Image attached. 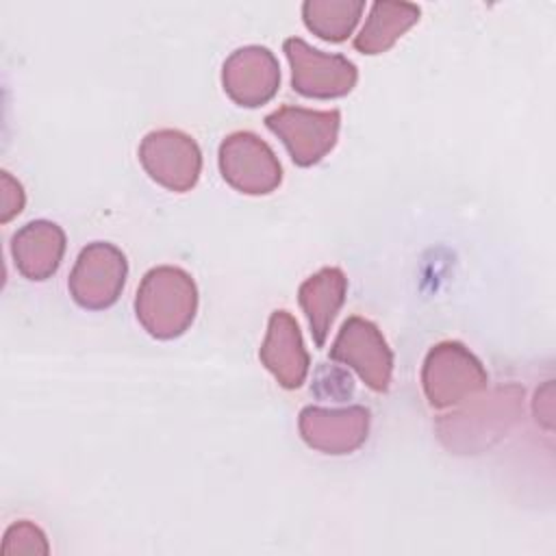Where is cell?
Here are the masks:
<instances>
[{
	"instance_id": "1",
	"label": "cell",
	"mask_w": 556,
	"mask_h": 556,
	"mask_svg": "<svg viewBox=\"0 0 556 556\" xmlns=\"http://www.w3.org/2000/svg\"><path fill=\"white\" fill-rule=\"evenodd\" d=\"M198 313V287L193 278L174 265L146 271L135 295V315L154 339H176L189 330Z\"/></svg>"
},
{
	"instance_id": "2",
	"label": "cell",
	"mask_w": 556,
	"mask_h": 556,
	"mask_svg": "<svg viewBox=\"0 0 556 556\" xmlns=\"http://www.w3.org/2000/svg\"><path fill=\"white\" fill-rule=\"evenodd\" d=\"M489 384L482 361L460 341H441L424 358L421 387L432 408L456 406Z\"/></svg>"
},
{
	"instance_id": "3",
	"label": "cell",
	"mask_w": 556,
	"mask_h": 556,
	"mask_svg": "<svg viewBox=\"0 0 556 556\" xmlns=\"http://www.w3.org/2000/svg\"><path fill=\"white\" fill-rule=\"evenodd\" d=\"M126 276L128 261L124 252L109 241H93L78 252L67 289L80 308L104 311L119 300Z\"/></svg>"
},
{
	"instance_id": "4",
	"label": "cell",
	"mask_w": 556,
	"mask_h": 556,
	"mask_svg": "<svg viewBox=\"0 0 556 556\" xmlns=\"http://www.w3.org/2000/svg\"><path fill=\"white\" fill-rule=\"evenodd\" d=\"M265 126L285 143L298 167H311L337 146L341 113L337 109L313 111L304 106H280L265 117Z\"/></svg>"
},
{
	"instance_id": "5",
	"label": "cell",
	"mask_w": 556,
	"mask_h": 556,
	"mask_svg": "<svg viewBox=\"0 0 556 556\" xmlns=\"http://www.w3.org/2000/svg\"><path fill=\"white\" fill-rule=\"evenodd\" d=\"M222 178L245 195H267L282 182L274 150L254 132L237 130L224 137L217 152Z\"/></svg>"
},
{
	"instance_id": "6",
	"label": "cell",
	"mask_w": 556,
	"mask_h": 556,
	"mask_svg": "<svg viewBox=\"0 0 556 556\" xmlns=\"http://www.w3.org/2000/svg\"><path fill=\"white\" fill-rule=\"evenodd\" d=\"M282 50L291 65V85L304 98H343L358 80L356 65L343 54L317 50L300 37L285 39Z\"/></svg>"
},
{
	"instance_id": "7",
	"label": "cell",
	"mask_w": 556,
	"mask_h": 556,
	"mask_svg": "<svg viewBox=\"0 0 556 556\" xmlns=\"http://www.w3.org/2000/svg\"><path fill=\"white\" fill-rule=\"evenodd\" d=\"M330 358L334 363L352 367L371 391H389L393 374V352L374 321L361 315L348 317L330 345Z\"/></svg>"
},
{
	"instance_id": "8",
	"label": "cell",
	"mask_w": 556,
	"mask_h": 556,
	"mask_svg": "<svg viewBox=\"0 0 556 556\" xmlns=\"http://www.w3.org/2000/svg\"><path fill=\"white\" fill-rule=\"evenodd\" d=\"M139 163L154 182L174 193H185L200 178L202 152L191 135L176 128H161L141 139Z\"/></svg>"
},
{
	"instance_id": "9",
	"label": "cell",
	"mask_w": 556,
	"mask_h": 556,
	"mask_svg": "<svg viewBox=\"0 0 556 556\" xmlns=\"http://www.w3.org/2000/svg\"><path fill=\"white\" fill-rule=\"evenodd\" d=\"M371 413L361 404L343 408H324V406H304L300 410L298 430L302 441L332 456H343L356 452L369 434Z\"/></svg>"
},
{
	"instance_id": "10",
	"label": "cell",
	"mask_w": 556,
	"mask_h": 556,
	"mask_svg": "<svg viewBox=\"0 0 556 556\" xmlns=\"http://www.w3.org/2000/svg\"><path fill=\"white\" fill-rule=\"evenodd\" d=\"M222 87L239 106H263L278 93L280 87L278 59L265 46L237 48L224 61Z\"/></svg>"
},
{
	"instance_id": "11",
	"label": "cell",
	"mask_w": 556,
	"mask_h": 556,
	"mask_svg": "<svg viewBox=\"0 0 556 556\" xmlns=\"http://www.w3.org/2000/svg\"><path fill=\"white\" fill-rule=\"evenodd\" d=\"M258 358L282 389L291 391L304 384L311 356L304 348L300 326L289 311L278 308L269 315Z\"/></svg>"
},
{
	"instance_id": "12",
	"label": "cell",
	"mask_w": 556,
	"mask_h": 556,
	"mask_svg": "<svg viewBox=\"0 0 556 556\" xmlns=\"http://www.w3.org/2000/svg\"><path fill=\"white\" fill-rule=\"evenodd\" d=\"M65 232L59 224L48 219H35L24 224L11 237V256L15 269L35 282L48 280L61 267L65 254Z\"/></svg>"
},
{
	"instance_id": "13",
	"label": "cell",
	"mask_w": 556,
	"mask_h": 556,
	"mask_svg": "<svg viewBox=\"0 0 556 556\" xmlns=\"http://www.w3.org/2000/svg\"><path fill=\"white\" fill-rule=\"evenodd\" d=\"M345 293L348 278L339 267H321L300 285L298 302L308 319L311 337L317 348H324L330 326L345 302Z\"/></svg>"
},
{
	"instance_id": "14",
	"label": "cell",
	"mask_w": 556,
	"mask_h": 556,
	"mask_svg": "<svg viewBox=\"0 0 556 556\" xmlns=\"http://www.w3.org/2000/svg\"><path fill=\"white\" fill-rule=\"evenodd\" d=\"M419 7L410 2H374L354 48L363 54H382L419 22Z\"/></svg>"
},
{
	"instance_id": "15",
	"label": "cell",
	"mask_w": 556,
	"mask_h": 556,
	"mask_svg": "<svg viewBox=\"0 0 556 556\" xmlns=\"http://www.w3.org/2000/svg\"><path fill=\"white\" fill-rule=\"evenodd\" d=\"M365 11L361 0H306L302 20L306 28L324 41H345Z\"/></svg>"
},
{
	"instance_id": "16",
	"label": "cell",
	"mask_w": 556,
	"mask_h": 556,
	"mask_svg": "<svg viewBox=\"0 0 556 556\" xmlns=\"http://www.w3.org/2000/svg\"><path fill=\"white\" fill-rule=\"evenodd\" d=\"M2 554L15 556V554H48V541L46 534L30 521L22 519L7 528L2 539Z\"/></svg>"
},
{
	"instance_id": "17",
	"label": "cell",
	"mask_w": 556,
	"mask_h": 556,
	"mask_svg": "<svg viewBox=\"0 0 556 556\" xmlns=\"http://www.w3.org/2000/svg\"><path fill=\"white\" fill-rule=\"evenodd\" d=\"M0 180H2L0 222L7 224L11 217H15V215L22 213L24 202H26V195H24V187H22L9 172H2V174H0Z\"/></svg>"
}]
</instances>
